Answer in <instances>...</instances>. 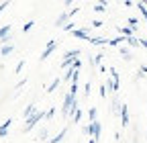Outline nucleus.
<instances>
[{
  "label": "nucleus",
  "instance_id": "nucleus-18",
  "mask_svg": "<svg viewBox=\"0 0 147 143\" xmlns=\"http://www.w3.org/2000/svg\"><path fill=\"white\" fill-rule=\"evenodd\" d=\"M96 115H98V111H96V106H90V111H88L90 123H94V121H96Z\"/></svg>",
  "mask_w": 147,
  "mask_h": 143
},
{
  "label": "nucleus",
  "instance_id": "nucleus-25",
  "mask_svg": "<svg viewBox=\"0 0 147 143\" xmlns=\"http://www.w3.org/2000/svg\"><path fill=\"white\" fill-rule=\"evenodd\" d=\"M63 31H67V33H71V31H76V23H71V21H69V23H67V25L63 27Z\"/></svg>",
  "mask_w": 147,
  "mask_h": 143
},
{
  "label": "nucleus",
  "instance_id": "nucleus-11",
  "mask_svg": "<svg viewBox=\"0 0 147 143\" xmlns=\"http://www.w3.org/2000/svg\"><path fill=\"white\" fill-rule=\"evenodd\" d=\"M90 43L92 45H108V39H104V37H90Z\"/></svg>",
  "mask_w": 147,
  "mask_h": 143
},
{
  "label": "nucleus",
  "instance_id": "nucleus-15",
  "mask_svg": "<svg viewBox=\"0 0 147 143\" xmlns=\"http://www.w3.org/2000/svg\"><path fill=\"white\" fill-rule=\"evenodd\" d=\"M74 74H76V69H67L65 74H63V78H61V82H71V78H74Z\"/></svg>",
  "mask_w": 147,
  "mask_h": 143
},
{
  "label": "nucleus",
  "instance_id": "nucleus-9",
  "mask_svg": "<svg viewBox=\"0 0 147 143\" xmlns=\"http://www.w3.org/2000/svg\"><path fill=\"white\" fill-rule=\"evenodd\" d=\"M67 19H69V12H61L57 16V21H55V27H65L67 25Z\"/></svg>",
  "mask_w": 147,
  "mask_h": 143
},
{
  "label": "nucleus",
  "instance_id": "nucleus-3",
  "mask_svg": "<svg viewBox=\"0 0 147 143\" xmlns=\"http://www.w3.org/2000/svg\"><path fill=\"white\" fill-rule=\"evenodd\" d=\"M55 49H57V39H49V41H47V47L43 49V53H41V57H39V59H41V61H45V59L51 55Z\"/></svg>",
  "mask_w": 147,
  "mask_h": 143
},
{
  "label": "nucleus",
  "instance_id": "nucleus-31",
  "mask_svg": "<svg viewBox=\"0 0 147 143\" xmlns=\"http://www.w3.org/2000/svg\"><path fill=\"white\" fill-rule=\"evenodd\" d=\"M139 76H147V65H141L139 67Z\"/></svg>",
  "mask_w": 147,
  "mask_h": 143
},
{
  "label": "nucleus",
  "instance_id": "nucleus-2",
  "mask_svg": "<svg viewBox=\"0 0 147 143\" xmlns=\"http://www.w3.org/2000/svg\"><path fill=\"white\" fill-rule=\"evenodd\" d=\"M76 55H80V49H69L65 55H63V59H61V67H63V69H69V67H71V63L78 59Z\"/></svg>",
  "mask_w": 147,
  "mask_h": 143
},
{
  "label": "nucleus",
  "instance_id": "nucleus-7",
  "mask_svg": "<svg viewBox=\"0 0 147 143\" xmlns=\"http://www.w3.org/2000/svg\"><path fill=\"white\" fill-rule=\"evenodd\" d=\"M121 125H123V127H129V109H127V104H123L121 106Z\"/></svg>",
  "mask_w": 147,
  "mask_h": 143
},
{
  "label": "nucleus",
  "instance_id": "nucleus-38",
  "mask_svg": "<svg viewBox=\"0 0 147 143\" xmlns=\"http://www.w3.org/2000/svg\"><path fill=\"white\" fill-rule=\"evenodd\" d=\"M82 133H84V135H90V129H88V125H86V127H82Z\"/></svg>",
  "mask_w": 147,
  "mask_h": 143
},
{
  "label": "nucleus",
  "instance_id": "nucleus-26",
  "mask_svg": "<svg viewBox=\"0 0 147 143\" xmlns=\"http://www.w3.org/2000/svg\"><path fill=\"white\" fill-rule=\"evenodd\" d=\"M80 67H82V59H76L71 63V69H76V72H80Z\"/></svg>",
  "mask_w": 147,
  "mask_h": 143
},
{
  "label": "nucleus",
  "instance_id": "nucleus-20",
  "mask_svg": "<svg viewBox=\"0 0 147 143\" xmlns=\"http://www.w3.org/2000/svg\"><path fill=\"white\" fill-rule=\"evenodd\" d=\"M137 8H139V12H141V14H143V19H145V21H147V6H145V4H143V2H137Z\"/></svg>",
  "mask_w": 147,
  "mask_h": 143
},
{
  "label": "nucleus",
  "instance_id": "nucleus-35",
  "mask_svg": "<svg viewBox=\"0 0 147 143\" xmlns=\"http://www.w3.org/2000/svg\"><path fill=\"white\" fill-rule=\"evenodd\" d=\"M23 67H25V61H18V63H16V74H18V72H21Z\"/></svg>",
  "mask_w": 147,
  "mask_h": 143
},
{
  "label": "nucleus",
  "instance_id": "nucleus-6",
  "mask_svg": "<svg viewBox=\"0 0 147 143\" xmlns=\"http://www.w3.org/2000/svg\"><path fill=\"white\" fill-rule=\"evenodd\" d=\"M74 33V37L76 39H82V41H88L90 43V29H76V31H71Z\"/></svg>",
  "mask_w": 147,
  "mask_h": 143
},
{
  "label": "nucleus",
  "instance_id": "nucleus-29",
  "mask_svg": "<svg viewBox=\"0 0 147 143\" xmlns=\"http://www.w3.org/2000/svg\"><path fill=\"white\" fill-rule=\"evenodd\" d=\"M129 27H131L133 31L137 29V19H135V16H131V19H129Z\"/></svg>",
  "mask_w": 147,
  "mask_h": 143
},
{
  "label": "nucleus",
  "instance_id": "nucleus-14",
  "mask_svg": "<svg viewBox=\"0 0 147 143\" xmlns=\"http://www.w3.org/2000/svg\"><path fill=\"white\" fill-rule=\"evenodd\" d=\"M12 51H14V45H10V43H4L2 49H0V53H2V55H8V53H12Z\"/></svg>",
  "mask_w": 147,
  "mask_h": 143
},
{
  "label": "nucleus",
  "instance_id": "nucleus-23",
  "mask_svg": "<svg viewBox=\"0 0 147 143\" xmlns=\"http://www.w3.org/2000/svg\"><path fill=\"white\" fill-rule=\"evenodd\" d=\"M69 94L78 98V82H71V88H69Z\"/></svg>",
  "mask_w": 147,
  "mask_h": 143
},
{
  "label": "nucleus",
  "instance_id": "nucleus-32",
  "mask_svg": "<svg viewBox=\"0 0 147 143\" xmlns=\"http://www.w3.org/2000/svg\"><path fill=\"white\" fill-rule=\"evenodd\" d=\"M92 27H94V29H100V27H102V21H98V19L92 21Z\"/></svg>",
  "mask_w": 147,
  "mask_h": 143
},
{
  "label": "nucleus",
  "instance_id": "nucleus-4",
  "mask_svg": "<svg viewBox=\"0 0 147 143\" xmlns=\"http://www.w3.org/2000/svg\"><path fill=\"white\" fill-rule=\"evenodd\" d=\"M76 100H78L76 96H71V94L67 92V94L63 96V102H61V113H63V115H69V109L74 106V102H76Z\"/></svg>",
  "mask_w": 147,
  "mask_h": 143
},
{
  "label": "nucleus",
  "instance_id": "nucleus-30",
  "mask_svg": "<svg viewBox=\"0 0 147 143\" xmlns=\"http://www.w3.org/2000/svg\"><path fill=\"white\" fill-rule=\"evenodd\" d=\"M80 119H82V109H78V111H76V115H74V121H76V123H78Z\"/></svg>",
  "mask_w": 147,
  "mask_h": 143
},
{
  "label": "nucleus",
  "instance_id": "nucleus-22",
  "mask_svg": "<svg viewBox=\"0 0 147 143\" xmlns=\"http://www.w3.org/2000/svg\"><path fill=\"white\" fill-rule=\"evenodd\" d=\"M104 10H106V4L104 2H96L94 4V12H104Z\"/></svg>",
  "mask_w": 147,
  "mask_h": 143
},
{
  "label": "nucleus",
  "instance_id": "nucleus-13",
  "mask_svg": "<svg viewBox=\"0 0 147 143\" xmlns=\"http://www.w3.org/2000/svg\"><path fill=\"white\" fill-rule=\"evenodd\" d=\"M119 31H121V35H123L125 39H129V37H133V33H135V31H133L131 27H121Z\"/></svg>",
  "mask_w": 147,
  "mask_h": 143
},
{
  "label": "nucleus",
  "instance_id": "nucleus-16",
  "mask_svg": "<svg viewBox=\"0 0 147 143\" xmlns=\"http://www.w3.org/2000/svg\"><path fill=\"white\" fill-rule=\"evenodd\" d=\"M127 45H129V47H141V43H139V39L135 37V35H133V37H129V39H127Z\"/></svg>",
  "mask_w": 147,
  "mask_h": 143
},
{
  "label": "nucleus",
  "instance_id": "nucleus-34",
  "mask_svg": "<svg viewBox=\"0 0 147 143\" xmlns=\"http://www.w3.org/2000/svg\"><path fill=\"white\" fill-rule=\"evenodd\" d=\"M90 92H92V86H90V84H86V88H84V94H86V96H90Z\"/></svg>",
  "mask_w": 147,
  "mask_h": 143
},
{
  "label": "nucleus",
  "instance_id": "nucleus-27",
  "mask_svg": "<svg viewBox=\"0 0 147 143\" xmlns=\"http://www.w3.org/2000/svg\"><path fill=\"white\" fill-rule=\"evenodd\" d=\"M110 78H113L115 82H119V74H117V69H115L113 65H110Z\"/></svg>",
  "mask_w": 147,
  "mask_h": 143
},
{
  "label": "nucleus",
  "instance_id": "nucleus-33",
  "mask_svg": "<svg viewBox=\"0 0 147 143\" xmlns=\"http://www.w3.org/2000/svg\"><path fill=\"white\" fill-rule=\"evenodd\" d=\"M106 94H108V90H106V86H100V96H102V98H106Z\"/></svg>",
  "mask_w": 147,
  "mask_h": 143
},
{
  "label": "nucleus",
  "instance_id": "nucleus-40",
  "mask_svg": "<svg viewBox=\"0 0 147 143\" xmlns=\"http://www.w3.org/2000/svg\"><path fill=\"white\" fill-rule=\"evenodd\" d=\"M88 143H96V141H94V139H90V141H88Z\"/></svg>",
  "mask_w": 147,
  "mask_h": 143
},
{
  "label": "nucleus",
  "instance_id": "nucleus-28",
  "mask_svg": "<svg viewBox=\"0 0 147 143\" xmlns=\"http://www.w3.org/2000/svg\"><path fill=\"white\" fill-rule=\"evenodd\" d=\"M121 53L125 55V59H131V51H129L127 47H121Z\"/></svg>",
  "mask_w": 147,
  "mask_h": 143
},
{
  "label": "nucleus",
  "instance_id": "nucleus-8",
  "mask_svg": "<svg viewBox=\"0 0 147 143\" xmlns=\"http://www.w3.org/2000/svg\"><path fill=\"white\" fill-rule=\"evenodd\" d=\"M10 125H12V119H6L2 125H0V137H6V135H8V129H10Z\"/></svg>",
  "mask_w": 147,
  "mask_h": 143
},
{
  "label": "nucleus",
  "instance_id": "nucleus-1",
  "mask_svg": "<svg viewBox=\"0 0 147 143\" xmlns=\"http://www.w3.org/2000/svg\"><path fill=\"white\" fill-rule=\"evenodd\" d=\"M43 117H47V113H43V111H37V113H33V115L27 119V123H25V129H23V131H25V133H29V131L35 127V125L43 119Z\"/></svg>",
  "mask_w": 147,
  "mask_h": 143
},
{
  "label": "nucleus",
  "instance_id": "nucleus-12",
  "mask_svg": "<svg viewBox=\"0 0 147 143\" xmlns=\"http://www.w3.org/2000/svg\"><path fill=\"white\" fill-rule=\"evenodd\" d=\"M10 25H4V27H0V41H4L6 37H8V33H10Z\"/></svg>",
  "mask_w": 147,
  "mask_h": 143
},
{
  "label": "nucleus",
  "instance_id": "nucleus-19",
  "mask_svg": "<svg viewBox=\"0 0 147 143\" xmlns=\"http://www.w3.org/2000/svg\"><path fill=\"white\" fill-rule=\"evenodd\" d=\"M33 113H37V109H35V104H29L27 109H25V113H23V115H25V119H29V117H31Z\"/></svg>",
  "mask_w": 147,
  "mask_h": 143
},
{
  "label": "nucleus",
  "instance_id": "nucleus-24",
  "mask_svg": "<svg viewBox=\"0 0 147 143\" xmlns=\"http://www.w3.org/2000/svg\"><path fill=\"white\" fill-rule=\"evenodd\" d=\"M33 25H35V21H29V23H25V25H23V33H29V31L33 29Z\"/></svg>",
  "mask_w": 147,
  "mask_h": 143
},
{
  "label": "nucleus",
  "instance_id": "nucleus-36",
  "mask_svg": "<svg viewBox=\"0 0 147 143\" xmlns=\"http://www.w3.org/2000/svg\"><path fill=\"white\" fill-rule=\"evenodd\" d=\"M53 115H55V109H49V111H47V119H51Z\"/></svg>",
  "mask_w": 147,
  "mask_h": 143
},
{
  "label": "nucleus",
  "instance_id": "nucleus-39",
  "mask_svg": "<svg viewBox=\"0 0 147 143\" xmlns=\"http://www.w3.org/2000/svg\"><path fill=\"white\" fill-rule=\"evenodd\" d=\"M4 8H8V2H2V4H0V12H2Z\"/></svg>",
  "mask_w": 147,
  "mask_h": 143
},
{
  "label": "nucleus",
  "instance_id": "nucleus-5",
  "mask_svg": "<svg viewBox=\"0 0 147 143\" xmlns=\"http://www.w3.org/2000/svg\"><path fill=\"white\" fill-rule=\"evenodd\" d=\"M88 129H90V135H92V139H94V141L98 143V139H100V133H102V125H100L98 121H94V123H90V125H88Z\"/></svg>",
  "mask_w": 147,
  "mask_h": 143
},
{
  "label": "nucleus",
  "instance_id": "nucleus-37",
  "mask_svg": "<svg viewBox=\"0 0 147 143\" xmlns=\"http://www.w3.org/2000/svg\"><path fill=\"white\" fill-rule=\"evenodd\" d=\"M78 12H80V8H71V10H69V16H74V14H78Z\"/></svg>",
  "mask_w": 147,
  "mask_h": 143
},
{
  "label": "nucleus",
  "instance_id": "nucleus-10",
  "mask_svg": "<svg viewBox=\"0 0 147 143\" xmlns=\"http://www.w3.org/2000/svg\"><path fill=\"white\" fill-rule=\"evenodd\" d=\"M65 133H67V129H61L57 135H55L53 139H49V143H63V137H65Z\"/></svg>",
  "mask_w": 147,
  "mask_h": 143
},
{
  "label": "nucleus",
  "instance_id": "nucleus-21",
  "mask_svg": "<svg viewBox=\"0 0 147 143\" xmlns=\"http://www.w3.org/2000/svg\"><path fill=\"white\" fill-rule=\"evenodd\" d=\"M59 82H61L59 78H55V80H53V82L49 84V88H47V92H53V90H55V88H57V86H59Z\"/></svg>",
  "mask_w": 147,
  "mask_h": 143
},
{
  "label": "nucleus",
  "instance_id": "nucleus-17",
  "mask_svg": "<svg viewBox=\"0 0 147 143\" xmlns=\"http://www.w3.org/2000/svg\"><path fill=\"white\" fill-rule=\"evenodd\" d=\"M100 61H102V55H100V53H98V55H94V57H90V65H92V67H98Z\"/></svg>",
  "mask_w": 147,
  "mask_h": 143
}]
</instances>
